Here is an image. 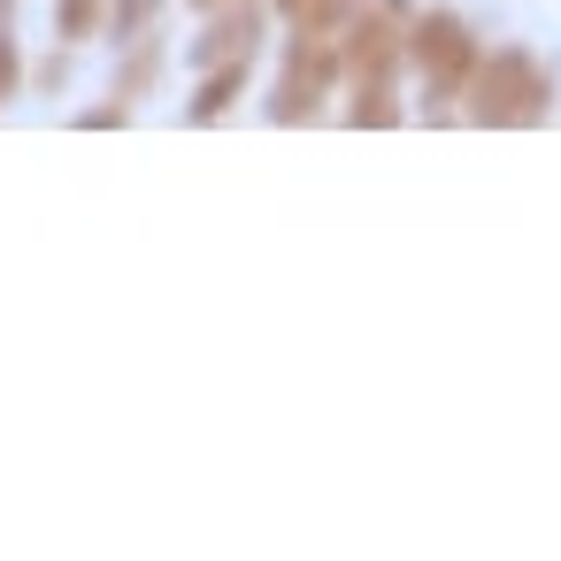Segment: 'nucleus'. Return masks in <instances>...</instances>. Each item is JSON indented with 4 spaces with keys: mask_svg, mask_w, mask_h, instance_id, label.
<instances>
[{
    "mask_svg": "<svg viewBox=\"0 0 561 561\" xmlns=\"http://www.w3.org/2000/svg\"><path fill=\"white\" fill-rule=\"evenodd\" d=\"M201 9H216V0H201Z\"/></svg>",
    "mask_w": 561,
    "mask_h": 561,
    "instance_id": "4468645a",
    "label": "nucleus"
},
{
    "mask_svg": "<svg viewBox=\"0 0 561 561\" xmlns=\"http://www.w3.org/2000/svg\"><path fill=\"white\" fill-rule=\"evenodd\" d=\"M16 85H24V62H16V39H9V24H0V101H16Z\"/></svg>",
    "mask_w": 561,
    "mask_h": 561,
    "instance_id": "f8f14e48",
    "label": "nucleus"
},
{
    "mask_svg": "<svg viewBox=\"0 0 561 561\" xmlns=\"http://www.w3.org/2000/svg\"><path fill=\"white\" fill-rule=\"evenodd\" d=\"M162 16V0H108V24L116 39H147V24Z\"/></svg>",
    "mask_w": 561,
    "mask_h": 561,
    "instance_id": "9d476101",
    "label": "nucleus"
},
{
    "mask_svg": "<svg viewBox=\"0 0 561 561\" xmlns=\"http://www.w3.org/2000/svg\"><path fill=\"white\" fill-rule=\"evenodd\" d=\"M354 9H369V0H277V16H285L300 39H339Z\"/></svg>",
    "mask_w": 561,
    "mask_h": 561,
    "instance_id": "39448f33",
    "label": "nucleus"
},
{
    "mask_svg": "<svg viewBox=\"0 0 561 561\" xmlns=\"http://www.w3.org/2000/svg\"><path fill=\"white\" fill-rule=\"evenodd\" d=\"M78 124H85V131H108V124H124V101H116V108H85Z\"/></svg>",
    "mask_w": 561,
    "mask_h": 561,
    "instance_id": "ddd939ff",
    "label": "nucleus"
},
{
    "mask_svg": "<svg viewBox=\"0 0 561 561\" xmlns=\"http://www.w3.org/2000/svg\"><path fill=\"white\" fill-rule=\"evenodd\" d=\"M101 16H108V0H62V9H55V39H93Z\"/></svg>",
    "mask_w": 561,
    "mask_h": 561,
    "instance_id": "6e6552de",
    "label": "nucleus"
},
{
    "mask_svg": "<svg viewBox=\"0 0 561 561\" xmlns=\"http://www.w3.org/2000/svg\"><path fill=\"white\" fill-rule=\"evenodd\" d=\"M247 70H254V62H216V70L201 78V101H193V124H216V116H231V101L247 93Z\"/></svg>",
    "mask_w": 561,
    "mask_h": 561,
    "instance_id": "0eeeda50",
    "label": "nucleus"
},
{
    "mask_svg": "<svg viewBox=\"0 0 561 561\" xmlns=\"http://www.w3.org/2000/svg\"><path fill=\"white\" fill-rule=\"evenodd\" d=\"M362 101H354V124H400V108H392V93L385 85H354Z\"/></svg>",
    "mask_w": 561,
    "mask_h": 561,
    "instance_id": "9b49d317",
    "label": "nucleus"
},
{
    "mask_svg": "<svg viewBox=\"0 0 561 561\" xmlns=\"http://www.w3.org/2000/svg\"><path fill=\"white\" fill-rule=\"evenodd\" d=\"M461 93H469V124H500V131L546 124V108H553V78H546V62L523 55V47L477 55V70H469Z\"/></svg>",
    "mask_w": 561,
    "mask_h": 561,
    "instance_id": "f257e3e1",
    "label": "nucleus"
},
{
    "mask_svg": "<svg viewBox=\"0 0 561 561\" xmlns=\"http://www.w3.org/2000/svg\"><path fill=\"white\" fill-rule=\"evenodd\" d=\"M408 55H415V70H423V85H431V101H446V93H461V85H469V70H477V32H469L461 16L431 9V16H415V32H408Z\"/></svg>",
    "mask_w": 561,
    "mask_h": 561,
    "instance_id": "f03ea898",
    "label": "nucleus"
},
{
    "mask_svg": "<svg viewBox=\"0 0 561 561\" xmlns=\"http://www.w3.org/2000/svg\"><path fill=\"white\" fill-rule=\"evenodd\" d=\"M254 32H262L254 9H247V16H224V24L193 47V62H201V70H216V62H254Z\"/></svg>",
    "mask_w": 561,
    "mask_h": 561,
    "instance_id": "423d86ee",
    "label": "nucleus"
},
{
    "mask_svg": "<svg viewBox=\"0 0 561 561\" xmlns=\"http://www.w3.org/2000/svg\"><path fill=\"white\" fill-rule=\"evenodd\" d=\"M154 70H162V47H154V39H139V62H131V70L116 78V101L131 108V101H139V93L154 85Z\"/></svg>",
    "mask_w": 561,
    "mask_h": 561,
    "instance_id": "1a4fd4ad",
    "label": "nucleus"
},
{
    "mask_svg": "<svg viewBox=\"0 0 561 561\" xmlns=\"http://www.w3.org/2000/svg\"><path fill=\"white\" fill-rule=\"evenodd\" d=\"M339 78V39H300L293 32V55H285V85H277V101H270V116L277 124H300L316 101H323V85Z\"/></svg>",
    "mask_w": 561,
    "mask_h": 561,
    "instance_id": "20e7f679",
    "label": "nucleus"
},
{
    "mask_svg": "<svg viewBox=\"0 0 561 561\" xmlns=\"http://www.w3.org/2000/svg\"><path fill=\"white\" fill-rule=\"evenodd\" d=\"M400 55H408V39H400V16H392V9H354V16H346V32H339V70H346L354 85H385Z\"/></svg>",
    "mask_w": 561,
    "mask_h": 561,
    "instance_id": "7ed1b4c3",
    "label": "nucleus"
}]
</instances>
